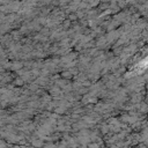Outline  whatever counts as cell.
Listing matches in <instances>:
<instances>
[{
	"instance_id": "6da1fadb",
	"label": "cell",
	"mask_w": 148,
	"mask_h": 148,
	"mask_svg": "<svg viewBox=\"0 0 148 148\" xmlns=\"http://www.w3.org/2000/svg\"><path fill=\"white\" fill-rule=\"evenodd\" d=\"M146 68H148V57H146L143 60H141L138 65H135L134 66V68L131 71V72H128V76L130 75H135V74H139V73H141V72H143Z\"/></svg>"
}]
</instances>
